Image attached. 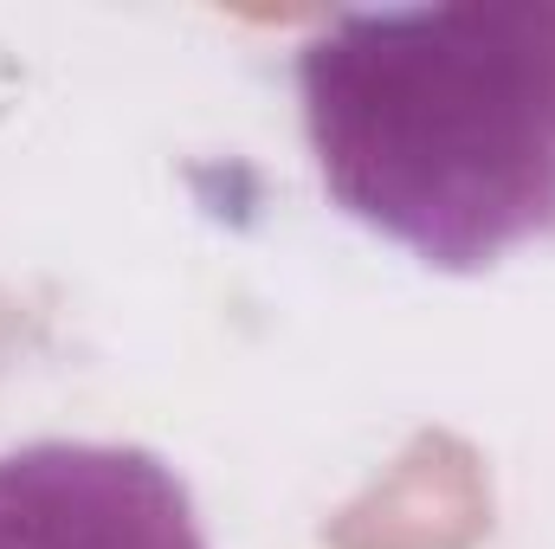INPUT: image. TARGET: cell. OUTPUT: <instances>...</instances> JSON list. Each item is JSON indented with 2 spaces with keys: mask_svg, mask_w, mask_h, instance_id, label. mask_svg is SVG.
<instances>
[{
  "mask_svg": "<svg viewBox=\"0 0 555 549\" xmlns=\"http://www.w3.org/2000/svg\"><path fill=\"white\" fill-rule=\"evenodd\" d=\"M330 201L433 272L555 233V0L330 13L297 46Z\"/></svg>",
  "mask_w": 555,
  "mask_h": 549,
  "instance_id": "cell-1",
  "label": "cell"
},
{
  "mask_svg": "<svg viewBox=\"0 0 555 549\" xmlns=\"http://www.w3.org/2000/svg\"><path fill=\"white\" fill-rule=\"evenodd\" d=\"M491 537L485 452L446 426L414 433L382 478H369L330 524V549H478Z\"/></svg>",
  "mask_w": 555,
  "mask_h": 549,
  "instance_id": "cell-3",
  "label": "cell"
},
{
  "mask_svg": "<svg viewBox=\"0 0 555 549\" xmlns=\"http://www.w3.org/2000/svg\"><path fill=\"white\" fill-rule=\"evenodd\" d=\"M0 549H207L188 485L142 446L0 452Z\"/></svg>",
  "mask_w": 555,
  "mask_h": 549,
  "instance_id": "cell-2",
  "label": "cell"
}]
</instances>
